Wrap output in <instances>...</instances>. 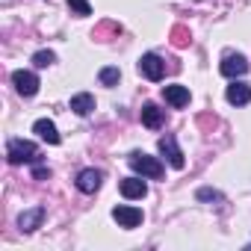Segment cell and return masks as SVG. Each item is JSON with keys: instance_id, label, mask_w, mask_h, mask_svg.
Masks as SVG:
<instances>
[{"instance_id": "obj_1", "label": "cell", "mask_w": 251, "mask_h": 251, "mask_svg": "<svg viewBox=\"0 0 251 251\" xmlns=\"http://www.w3.org/2000/svg\"><path fill=\"white\" fill-rule=\"evenodd\" d=\"M130 169L136 172V175H142V177H151V180H157V177H163V163L157 160V157H151V154H142V151H133L130 154Z\"/></svg>"}, {"instance_id": "obj_2", "label": "cell", "mask_w": 251, "mask_h": 251, "mask_svg": "<svg viewBox=\"0 0 251 251\" xmlns=\"http://www.w3.org/2000/svg\"><path fill=\"white\" fill-rule=\"evenodd\" d=\"M6 157L12 166H24V163H39V148L36 142H27V139H12L9 148H6Z\"/></svg>"}, {"instance_id": "obj_3", "label": "cell", "mask_w": 251, "mask_h": 251, "mask_svg": "<svg viewBox=\"0 0 251 251\" xmlns=\"http://www.w3.org/2000/svg\"><path fill=\"white\" fill-rule=\"evenodd\" d=\"M112 219L118 222V227L133 230V227L142 225V210L139 207H130V204H118V207H112Z\"/></svg>"}, {"instance_id": "obj_4", "label": "cell", "mask_w": 251, "mask_h": 251, "mask_svg": "<svg viewBox=\"0 0 251 251\" xmlns=\"http://www.w3.org/2000/svg\"><path fill=\"white\" fill-rule=\"evenodd\" d=\"M219 71H222L225 77H230V80H236V77H245V74H248V59H245L242 53H227V56L222 59Z\"/></svg>"}, {"instance_id": "obj_5", "label": "cell", "mask_w": 251, "mask_h": 251, "mask_svg": "<svg viewBox=\"0 0 251 251\" xmlns=\"http://www.w3.org/2000/svg\"><path fill=\"white\" fill-rule=\"evenodd\" d=\"M12 86L18 89V95H24V98H33L36 92H39V77H36V71H15L12 74Z\"/></svg>"}, {"instance_id": "obj_6", "label": "cell", "mask_w": 251, "mask_h": 251, "mask_svg": "<svg viewBox=\"0 0 251 251\" xmlns=\"http://www.w3.org/2000/svg\"><path fill=\"white\" fill-rule=\"evenodd\" d=\"M139 74L148 77V80H163V74H166V62H163L157 53H145V56L139 59Z\"/></svg>"}, {"instance_id": "obj_7", "label": "cell", "mask_w": 251, "mask_h": 251, "mask_svg": "<svg viewBox=\"0 0 251 251\" xmlns=\"http://www.w3.org/2000/svg\"><path fill=\"white\" fill-rule=\"evenodd\" d=\"M160 154L169 160V166H172V169H183V166H186L183 151L177 148V139H175V136H163V139H160Z\"/></svg>"}, {"instance_id": "obj_8", "label": "cell", "mask_w": 251, "mask_h": 251, "mask_svg": "<svg viewBox=\"0 0 251 251\" xmlns=\"http://www.w3.org/2000/svg\"><path fill=\"white\" fill-rule=\"evenodd\" d=\"M100 183H103V175H100L98 169H83V172L77 175V189H80V192H86V195L98 192V189H100Z\"/></svg>"}, {"instance_id": "obj_9", "label": "cell", "mask_w": 251, "mask_h": 251, "mask_svg": "<svg viewBox=\"0 0 251 251\" xmlns=\"http://www.w3.org/2000/svg\"><path fill=\"white\" fill-rule=\"evenodd\" d=\"M33 133L42 139V142H48V145H59V130H56V124L50 121V118H39L36 124H33Z\"/></svg>"}, {"instance_id": "obj_10", "label": "cell", "mask_w": 251, "mask_h": 251, "mask_svg": "<svg viewBox=\"0 0 251 251\" xmlns=\"http://www.w3.org/2000/svg\"><path fill=\"white\" fill-rule=\"evenodd\" d=\"M121 195L130 198V201H139L148 195V183L142 177H127V180H121Z\"/></svg>"}, {"instance_id": "obj_11", "label": "cell", "mask_w": 251, "mask_h": 251, "mask_svg": "<svg viewBox=\"0 0 251 251\" xmlns=\"http://www.w3.org/2000/svg\"><path fill=\"white\" fill-rule=\"evenodd\" d=\"M225 98H227V103H233V106H245L248 100H251V86L248 83H230L227 86V92H225Z\"/></svg>"}, {"instance_id": "obj_12", "label": "cell", "mask_w": 251, "mask_h": 251, "mask_svg": "<svg viewBox=\"0 0 251 251\" xmlns=\"http://www.w3.org/2000/svg\"><path fill=\"white\" fill-rule=\"evenodd\" d=\"M42 219H45V207H33V210H24V213L18 216V227H21L24 233H33V230L42 225Z\"/></svg>"}, {"instance_id": "obj_13", "label": "cell", "mask_w": 251, "mask_h": 251, "mask_svg": "<svg viewBox=\"0 0 251 251\" xmlns=\"http://www.w3.org/2000/svg\"><path fill=\"white\" fill-rule=\"evenodd\" d=\"M163 98H166L175 109H180V106L189 103V89H186V86H166V89H163Z\"/></svg>"}, {"instance_id": "obj_14", "label": "cell", "mask_w": 251, "mask_h": 251, "mask_svg": "<svg viewBox=\"0 0 251 251\" xmlns=\"http://www.w3.org/2000/svg\"><path fill=\"white\" fill-rule=\"evenodd\" d=\"M142 124H145V127H151V130H157L160 124H163V109L157 103H145L142 106Z\"/></svg>"}, {"instance_id": "obj_15", "label": "cell", "mask_w": 251, "mask_h": 251, "mask_svg": "<svg viewBox=\"0 0 251 251\" xmlns=\"http://www.w3.org/2000/svg\"><path fill=\"white\" fill-rule=\"evenodd\" d=\"M71 109H74L77 115H89V112L95 109V98H92L89 92H80V95L71 98Z\"/></svg>"}, {"instance_id": "obj_16", "label": "cell", "mask_w": 251, "mask_h": 251, "mask_svg": "<svg viewBox=\"0 0 251 251\" xmlns=\"http://www.w3.org/2000/svg\"><path fill=\"white\" fill-rule=\"evenodd\" d=\"M98 80H100V86H115V83L121 80V71H118V68H112V65H106V68H100Z\"/></svg>"}, {"instance_id": "obj_17", "label": "cell", "mask_w": 251, "mask_h": 251, "mask_svg": "<svg viewBox=\"0 0 251 251\" xmlns=\"http://www.w3.org/2000/svg\"><path fill=\"white\" fill-rule=\"evenodd\" d=\"M56 62V53L53 50H39V53H33V65L36 68H48V65H53Z\"/></svg>"}, {"instance_id": "obj_18", "label": "cell", "mask_w": 251, "mask_h": 251, "mask_svg": "<svg viewBox=\"0 0 251 251\" xmlns=\"http://www.w3.org/2000/svg\"><path fill=\"white\" fill-rule=\"evenodd\" d=\"M68 9H71L74 15H80V18L92 15V6H89V0H68Z\"/></svg>"}, {"instance_id": "obj_19", "label": "cell", "mask_w": 251, "mask_h": 251, "mask_svg": "<svg viewBox=\"0 0 251 251\" xmlns=\"http://www.w3.org/2000/svg\"><path fill=\"white\" fill-rule=\"evenodd\" d=\"M198 198H201V201H210V198L222 201V192H216V189H198Z\"/></svg>"}, {"instance_id": "obj_20", "label": "cell", "mask_w": 251, "mask_h": 251, "mask_svg": "<svg viewBox=\"0 0 251 251\" xmlns=\"http://www.w3.org/2000/svg\"><path fill=\"white\" fill-rule=\"evenodd\" d=\"M36 177H39V180L50 177V169H45V166H36Z\"/></svg>"}]
</instances>
